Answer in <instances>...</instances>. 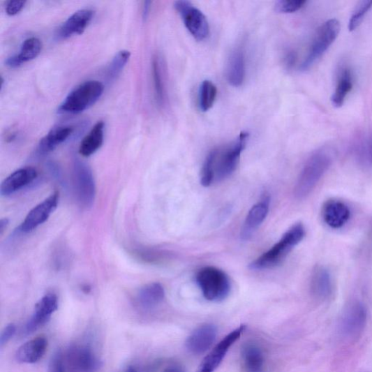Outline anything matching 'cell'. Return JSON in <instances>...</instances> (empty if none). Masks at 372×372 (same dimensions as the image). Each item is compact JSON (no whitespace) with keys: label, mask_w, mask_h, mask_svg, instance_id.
Here are the masks:
<instances>
[{"label":"cell","mask_w":372,"mask_h":372,"mask_svg":"<svg viewBox=\"0 0 372 372\" xmlns=\"http://www.w3.org/2000/svg\"><path fill=\"white\" fill-rule=\"evenodd\" d=\"M249 136L247 132H241L233 144L210 151L202 170L201 184L203 186L209 187L221 182L235 172Z\"/></svg>","instance_id":"obj_1"},{"label":"cell","mask_w":372,"mask_h":372,"mask_svg":"<svg viewBox=\"0 0 372 372\" xmlns=\"http://www.w3.org/2000/svg\"><path fill=\"white\" fill-rule=\"evenodd\" d=\"M306 236V229L302 223L290 228L270 250L263 253L250 265L252 270L262 271L273 269L280 265L294 248Z\"/></svg>","instance_id":"obj_2"},{"label":"cell","mask_w":372,"mask_h":372,"mask_svg":"<svg viewBox=\"0 0 372 372\" xmlns=\"http://www.w3.org/2000/svg\"><path fill=\"white\" fill-rule=\"evenodd\" d=\"M331 165V156L325 151L315 152L301 171L295 188L297 199H304L320 182Z\"/></svg>","instance_id":"obj_3"},{"label":"cell","mask_w":372,"mask_h":372,"mask_svg":"<svg viewBox=\"0 0 372 372\" xmlns=\"http://www.w3.org/2000/svg\"><path fill=\"white\" fill-rule=\"evenodd\" d=\"M104 85L91 80L81 84L70 92L58 109L60 114H77L91 107L102 96Z\"/></svg>","instance_id":"obj_4"},{"label":"cell","mask_w":372,"mask_h":372,"mask_svg":"<svg viewBox=\"0 0 372 372\" xmlns=\"http://www.w3.org/2000/svg\"><path fill=\"white\" fill-rule=\"evenodd\" d=\"M196 281L204 298L210 302H221L231 292L232 285L228 275L216 267L200 269Z\"/></svg>","instance_id":"obj_5"},{"label":"cell","mask_w":372,"mask_h":372,"mask_svg":"<svg viewBox=\"0 0 372 372\" xmlns=\"http://www.w3.org/2000/svg\"><path fill=\"white\" fill-rule=\"evenodd\" d=\"M340 31L341 23L336 20H330L318 29L300 70H307L312 67L338 37Z\"/></svg>","instance_id":"obj_6"},{"label":"cell","mask_w":372,"mask_h":372,"mask_svg":"<svg viewBox=\"0 0 372 372\" xmlns=\"http://www.w3.org/2000/svg\"><path fill=\"white\" fill-rule=\"evenodd\" d=\"M174 7L195 40L202 42L208 38L209 22L205 15L200 9L186 0L175 2Z\"/></svg>","instance_id":"obj_7"},{"label":"cell","mask_w":372,"mask_h":372,"mask_svg":"<svg viewBox=\"0 0 372 372\" xmlns=\"http://www.w3.org/2000/svg\"><path fill=\"white\" fill-rule=\"evenodd\" d=\"M367 322L365 306L359 302L350 304L344 311L341 322V332L348 341L358 340L364 332Z\"/></svg>","instance_id":"obj_8"},{"label":"cell","mask_w":372,"mask_h":372,"mask_svg":"<svg viewBox=\"0 0 372 372\" xmlns=\"http://www.w3.org/2000/svg\"><path fill=\"white\" fill-rule=\"evenodd\" d=\"M74 184L81 205L90 207L96 197V184L91 170L85 163L76 161L74 165Z\"/></svg>","instance_id":"obj_9"},{"label":"cell","mask_w":372,"mask_h":372,"mask_svg":"<svg viewBox=\"0 0 372 372\" xmlns=\"http://www.w3.org/2000/svg\"><path fill=\"white\" fill-rule=\"evenodd\" d=\"M66 363L70 372H97L101 366L92 348L85 345L70 346Z\"/></svg>","instance_id":"obj_10"},{"label":"cell","mask_w":372,"mask_h":372,"mask_svg":"<svg viewBox=\"0 0 372 372\" xmlns=\"http://www.w3.org/2000/svg\"><path fill=\"white\" fill-rule=\"evenodd\" d=\"M245 329L246 326L242 325L227 334L204 359L198 372H214L223 362L229 349L240 339Z\"/></svg>","instance_id":"obj_11"},{"label":"cell","mask_w":372,"mask_h":372,"mask_svg":"<svg viewBox=\"0 0 372 372\" xmlns=\"http://www.w3.org/2000/svg\"><path fill=\"white\" fill-rule=\"evenodd\" d=\"M59 201V193L54 192L43 202L34 207L22 223L20 231L23 233H29L45 223L57 208Z\"/></svg>","instance_id":"obj_12"},{"label":"cell","mask_w":372,"mask_h":372,"mask_svg":"<svg viewBox=\"0 0 372 372\" xmlns=\"http://www.w3.org/2000/svg\"><path fill=\"white\" fill-rule=\"evenodd\" d=\"M271 198L265 193L260 200L249 211L241 228V239L246 241L252 238L258 228L267 218L270 208Z\"/></svg>","instance_id":"obj_13"},{"label":"cell","mask_w":372,"mask_h":372,"mask_svg":"<svg viewBox=\"0 0 372 372\" xmlns=\"http://www.w3.org/2000/svg\"><path fill=\"white\" fill-rule=\"evenodd\" d=\"M59 308L58 297L55 294L45 295L35 306L34 313L25 327L27 334L36 332L50 320Z\"/></svg>","instance_id":"obj_14"},{"label":"cell","mask_w":372,"mask_h":372,"mask_svg":"<svg viewBox=\"0 0 372 372\" xmlns=\"http://www.w3.org/2000/svg\"><path fill=\"white\" fill-rule=\"evenodd\" d=\"M217 334V328L215 325H203L189 335L186 341V347L194 355H201L214 344Z\"/></svg>","instance_id":"obj_15"},{"label":"cell","mask_w":372,"mask_h":372,"mask_svg":"<svg viewBox=\"0 0 372 372\" xmlns=\"http://www.w3.org/2000/svg\"><path fill=\"white\" fill-rule=\"evenodd\" d=\"M94 11L91 9H82L70 15L59 28L57 37L66 40L82 34L93 20Z\"/></svg>","instance_id":"obj_16"},{"label":"cell","mask_w":372,"mask_h":372,"mask_svg":"<svg viewBox=\"0 0 372 372\" xmlns=\"http://www.w3.org/2000/svg\"><path fill=\"white\" fill-rule=\"evenodd\" d=\"M38 178V171L31 167L17 170L10 174L0 186L3 196H10L31 184Z\"/></svg>","instance_id":"obj_17"},{"label":"cell","mask_w":372,"mask_h":372,"mask_svg":"<svg viewBox=\"0 0 372 372\" xmlns=\"http://www.w3.org/2000/svg\"><path fill=\"white\" fill-rule=\"evenodd\" d=\"M228 82L233 87L242 85L246 77V56L243 46L237 47L228 59L226 70Z\"/></svg>","instance_id":"obj_18"},{"label":"cell","mask_w":372,"mask_h":372,"mask_svg":"<svg viewBox=\"0 0 372 372\" xmlns=\"http://www.w3.org/2000/svg\"><path fill=\"white\" fill-rule=\"evenodd\" d=\"M322 217L330 228L338 229L344 226L350 218V211L343 202L330 200L325 203L322 209Z\"/></svg>","instance_id":"obj_19"},{"label":"cell","mask_w":372,"mask_h":372,"mask_svg":"<svg viewBox=\"0 0 372 372\" xmlns=\"http://www.w3.org/2000/svg\"><path fill=\"white\" fill-rule=\"evenodd\" d=\"M45 336H38L22 345L16 353L17 361L24 364L38 362L45 355L47 348Z\"/></svg>","instance_id":"obj_20"},{"label":"cell","mask_w":372,"mask_h":372,"mask_svg":"<svg viewBox=\"0 0 372 372\" xmlns=\"http://www.w3.org/2000/svg\"><path fill=\"white\" fill-rule=\"evenodd\" d=\"M43 49L41 40L37 38L27 39L21 47L19 54L8 58L6 64L10 68H17L23 64L36 59Z\"/></svg>","instance_id":"obj_21"},{"label":"cell","mask_w":372,"mask_h":372,"mask_svg":"<svg viewBox=\"0 0 372 372\" xmlns=\"http://www.w3.org/2000/svg\"><path fill=\"white\" fill-rule=\"evenodd\" d=\"M241 357L244 372H265L263 352L256 344H245L241 351Z\"/></svg>","instance_id":"obj_22"},{"label":"cell","mask_w":372,"mask_h":372,"mask_svg":"<svg viewBox=\"0 0 372 372\" xmlns=\"http://www.w3.org/2000/svg\"><path fill=\"white\" fill-rule=\"evenodd\" d=\"M74 132L72 126H59L52 128L40 141L38 152L40 155L47 154L62 144Z\"/></svg>","instance_id":"obj_23"},{"label":"cell","mask_w":372,"mask_h":372,"mask_svg":"<svg viewBox=\"0 0 372 372\" xmlns=\"http://www.w3.org/2000/svg\"><path fill=\"white\" fill-rule=\"evenodd\" d=\"M164 288L159 283H151L141 288L137 296L138 305L144 309H151L161 304L165 299Z\"/></svg>","instance_id":"obj_24"},{"label":"cell","mask_w":372,"mask_h":372,"mask_svg":"<svg viewBox=\"0 0 372 372\" xmlns=\"http://www.w3.org/2000/svg\"><path fill=\"white\" fill-rule=\"evenodd\" d=\"M105 124L98 121L92 130L82 140L79 152L84 157L94 154L103 145L104 139Z\"/></svg>","instance_id":"obj_25"},{"label":"cell","mask_w":372,"mask_h":372,"mask_svg":"<svg viewBox=\"0 0 372 372\" xmlns=\"http://www.w3.org/2000/svg\"><path fill=\"white\" fill-rule=\"evenodd\" d=\"M311 292L317 298L328 299L332 292V283L329 272L324 267L316 268L311 278Z\"/></svg>","instance_id":"obj_26"},{"label":"cell","mask_w":372,"mask_h":372,"mask_svg":"<svg viewBox=\"0 0 372 372\" xmlns=\"http://www.w3.org/2000/svg\"><path fill=\"white\" fill-rule=\"evenodd\" d=\"M152 77L155 100L158 105L163 107L166 97L165 84L162 62L158 56H155L152 60Z\"/></svg>","instance_id":"obj_27"},{"label":"cell","mask_w":372,"mask_h":372,"mask_svg":"<svg viewBox=\"0 0 372 372\" xmlns=\"http://www.w3.org/2000/svg\"><path fill=\"white\" fill-rule=\"evenodd\" d=\"M352 87V75L350 70L344 68L340 75L338 84L332 97V104L335 107L342 106Z\"/></svg>","instance_id":"obj_28"},{"label":"cell","mask_w":372,"mask_h":372,"mask_svg":"<svg viewBox=\"0 0 372 372\" xmlns=\"http://www.w3.org/2000/svg\"><path fill=\"white\" fill-rule=\"evenodd\" d=\"M218 94L217 87L210 80L202 82L199 94V105L200 110L206 112L214 106Z\"/></svg>","instance_id":"obj_29"},{"label":"cell","mask_w":372,"mask_h":372,"mask_svg":"<svg viewBox=\"0 0 372 372\" xmlns=\"http://www.w3.org/2000/svg\"><path fill=\"white\" fill-rule=\"evenodd\" d=\"M131 56V52L126 50L117 53L108 68L107 77L110 80H114L121 74L129 61Z\"/></svg>","instance_id":"obj_30"},{"label":"cell","mask_w":372,"mask_h":372,"mask_svg":"<svg viewBox=\"0 0 372 372\" xmlns=\"http://www.w3.org/2000/svg\"><path fill=\"white\" fill-rule=\"evenodd\" d=\"M371 6L372 1L371 0H364V1L359 3L350 16V20L348 23L349 31H352L356 30L361 25L364 19V16Z\"/></svg>","instance_id":"obj_31"},{"label":"cell","mask_w":372,"mask_h":372,"mask_svg":"<svg viewBox=\"0 0 372 372\" xmlns=\"http://www.w3.org/2000/svg\"><path fill=\"white\" fill-rule=\"evenodd\" d=\"M137 257L149 263H158L170 258V254L166 251L144 249L137 252Z\"/></svg>","instance_id":"obj_32"},{"label":"cell","mask_w":372,"mask_h":372,"mask_svg":"<svg viewBox=\"0 0 372 372\" xmlns=\"http://www.w3.org/2000/svg\"><path fill=\"white\" fill-rule=\"evenodd\" d=\"M306 3L305 0H281L276 3L275 8L281 13H292L302 8Z\"/></svg>","instance_id":"obj_33"},{"label":"cell","mask_w":372,"mask_h":372,"mask_svg":"<svg viewBox=\"0 0 372 372\" xmlns=\"http://www.w3.org/2000/svg\"><path fill=\"white\" fill-rule=\"evenodd\" d=\"M48 372H66L63 354L60 350L52 356L48 366Z\"/></svg>","instance_id":"obj_34"},{"label":"cell","mask_w":372,"mask_h":372,"mask_svg":"<svg viewBox=\"0 0 372 372\" xmlns=\"http://www.w3.org/2000/svg\"><path fill=\"white\" fill-rule=\"evenodd\" d=\"M27 2L22 0H11L6 3V13L10 16L15 15L23 10Z\"/></svg>","instance_id":"obj_35"},{"label":"cell","mask_w":372,"mask_h":372,"mask_svg":"<svg viewBox=\"0 0 372 372\" xmlns=\"http://www.w3.org/2000/svg\"><path fill=\"white\" fill-rule=\"evenodd\" d=\"M16 332V327L14 324H10L6 327L0 336V346L3 348L7 344L15 335Z\"/></svg>","instance_id":"obj_36"},{"label":"cell","mask_w":372,"mask_h":372,"mask_svg":"<svg viewBox=\"0 0 372 372\" xmlns=\"http://www.w3.org/2000/svg\"><path fill=\"white\" fill-rule=\"evenodd\" d=\"M296 59L297 55L295 52L289 51L285 58V63L288 68H291L295 65Z\"/></svg>","instance_id":"obj_37"},{"label":"cell","mask_w":372,"mask_h":372,"mask_svg":"<svg viewBox=\"0 0 372 372\" xmlns=\"http://www.w3.org/2000/svg\"><path fill=\"white\" fill-rule=\"evenodd\" d=\"M151 2L146 1L143 7V19L146 21L148 19L149 11L151 8Z\"/></svg>","instance_id":"obj_38"},{"label":"cell","mask_w":372,"mask_h":372,"mask_svg":"<svg viewBox=\"0 0 372 372\" xmlns=\"http://www.w3.org/2000/svg\"><path fill=\"white\" fill-rule=\"evenodd\" d=\"M164 372H186L182 366L175 365L168 367Z\"/></svg>","instance_id":"obj_39"},{"label":"cell","mask_w":372,"mask_h":372,"mask_svg":"<svg viewBox=\"0 0 372 372\" xmlns=\"http://www.w3.org/2000/svg\"><path fill=\"white\" fill-rule=\"evenodd\" d=\"M8 225V219H2L1 223H0V229H1V233L4 232V230L7 228Z\"/></svg>","instance_id":"obj_40"},{"label":"cell","mask_w":372,"mask_h":372,"mask_svg":"<svg viewBox=\"0 0 372 372\" xmlns=\"http://www.w3.org/2000/svg\"><path fill=\"white\" fill-rule=\"evenodd\" d=\"M126 372H137V371L135 369L131 367Z\"/></svg>","instance_id":"obj_41"}]
</instances>
